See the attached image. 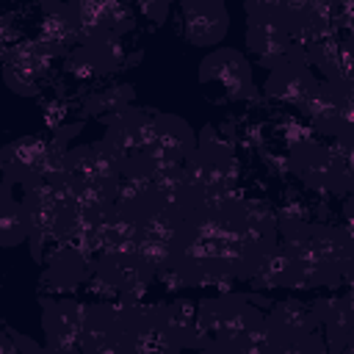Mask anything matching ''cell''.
I'll list each match as a JSON object with an SVG mask.
<instances>
[{
    "mask_svg": "<svg viewBox=\"0 0 354 354\" xmlns=\"http://www.w3.org/2000/svg\"><path fill=\"white\" fill-rule=\"evenodd\" d=\"M3 169L8 183H41V180H61L66 171V155L64 149L41 136H22L11 144L0 147Z\"/></svg>",
    "mask_w": 354,
    "mask_h": 354,
    "instance_id": "1",
    "label": "cell"
},
{
    "mask_svg": "<svg viewBox=\"0 0 354 354\" xmlns=\"http://www.w3.org/2000/svg\"><path fill=\"white\" fill-rule=\"evenodd\" d=\"M199 86L213 102H235L243 100L252 88V66L243 53L221 47L213 50L199 64Z\"/></svg>",
    "mask_w": 354,
    "mask_h": 354,
    "instance_id": "2",
    "label": "cell"
},
{
    "mask_svg": "<svg viewBox=\"0 0 354 354\" xmlns=\"http://www.w3.org/2000/svg\"><path fill=\"white\" fill-rule=\"evenodd\" d=\"M3 61V83L19 94V97H36L41 94L55 55L39 41V39H19L6 50Z\"/></svg>",
    "mask_w": 354,
    "mask_h": 354,
    "instance_id": "3",
    "label": "cell"
},
{
    "mask_svg": "<svg viewBox=\"0 0 354 354\" xmlns=\"http://www.w3.org/2000/svg\"><path fill=\"white\" fill-rule=\"evenodd\" d=\"M183 36L194 47H213L227 33V8L221 0H183L180 11Z\"/></svg>",
    "mask_w": 354,
    "mask_h": 354,
    "instance_id": "4",
    "label": "cell"
},
{
    "mask_svg": "<svg viewBox=\"0 0 354 354\" xmlns=\"http://www.w3.org/2000/svg\"><path fill=\"white\" fill-rule=\"evenodd\" d=\"M66 8L75 19L80 39L88 41L111 39L127 19L124 0H72Z\"/></svg>",
    "mask_w": 354,
    "mask_h": 354,
    "instance_id": "5",
    "label": "cell"
},
{
    "mask_svg": "<svg viewBox=\"0 0 354 354\" xmlns=\"http://www.w3.org/2000/svg\"><path fill=\"white\" fill-rule=\"evenodd\" d=\"M44 332L50 351H80L83 348V326H86V307L58 299L50 301L44 310Z\"/></svg>",
    "mask_w": 354,
    "mask_h": 354,
    "instance_id": "6",
    "label": "cell"
},
{
    "mask_svg": "<svg viewBox=\"0 0 354 354\" xmlns=\"http://www.w3.org/2000/svg\"><path fill=\"white\" fill-rule=\"evenodd\" d=\"M315 77L310 72V66L304 61H279L277 66H271L268 80H266V94L277 102L285 105H304V100L315 91Z\"/></svg>",
    "mask_w": 354,
    "mask_h": 354,
    "instance_id": "7",
    "label": "cell"
},
{
    "mask_svg": "<svg viewBox=\"0 0 354 354\" xmlns=\"http://www.w3.org/2000/svg\"><path fill=\"white\" fill-rule=\"evenodd\" d=\"M315 313L299 301H282L271 310V315H266V324H268V332L277 340H299V337H307L313 335V326H315Z\"/></svg>",
    "mask_w": 354,
    "mask_h": 354,
    "instance_id": "8",
    "label": "cell"
},
{
    "mask_svg": "<svg viewBox=\"0 0 354 354\" xmlns=\"http://www.w3.org/2000/svg\"><path fill=\"white\" fill-rule=\"evenodd\" d=\"M80 39L77 28H75V19L69 14V8L64 6H53L47 8L41 25H39V41L53 53V55H64L75 47V41Z\"/></svg>",
    "mask_w": 354,
    "mask_h": 354,
    "instance_id": "9",
    "label": "cell"
},
{
    "mask_svg": "<svg viewBox=\"0 0 354 354\" xmlns=\"http://www.w3.org/2000/svg\"><path fill=\"white\" fill-rule=\"evenodd\" d=\"M28 238H30V227H28V218H25L22 196H14L8 191L6 199L0 202V249L19 246Z\"/></svg>",
    "mask_w": 354,
    "mask_h": 354,
    "instance_id": "10",
    "label": "cell"
},
{
    "mask_svg": "<svg viewBox=\"0 0 354 354\" xmlns=\"http://www.w3.org/2000/svg\"><path fill=\"white\" fill-rule=\"evenodd\" d=\"M119 88H102V91H97L91 100H86V108H91L94 113H105V111L119 113L127 105V94H122Z\"/></svg>",
    "mask_w": 354,
    "mask_h": 354,
    "instance_id": "11",
    "label": "cell"
},
{
    "mask_svg": "<svg viewBox=\"0 0 354 354\" xmlns=\"http://www.w3.org/2000/svg\"><path fill=\"white\" fill-rule=\"evenodd\" d=\"M19 39H22V33H19L17 19H14L11 14H3V17H0V58H3L6 50H8L11 44H17Z\"/></svg>",
    "mask_w": 354,
    "mask_h": 354,
    "instance_id": "12",
    "label": "cell"
},
{
    "mask_svg": "<svg viewBox=\"0 0 354 354\" xmlns=\"http://www.w3.org/2000/svg\"><path fill=\"white\" fill-rule=\"evenodd\" d=\"M47 108H50V111H47L44 116H47L50 127H58V124L66 119V102H64V100H53V102H47Z\"/></svg>",
    "mask_w": 354,
    "mask_h": 354,
    "instance_id": "13",
    "label": "cell"
},
{
    "mask_svg": "<svg viewBox=\"0 0 354 354\" xmlns=\"http://www.w3.org/2000/svg\"><path fill=\"white\" fill-rule=\"evenodd\" d=\"M8 191H11V183H8V180H3V183H0V202L6 199V194H8Z\"/></svg>",
    "mask_w": 354,
    "mask_h": 354,
    "instance_id": "14",
    "label": "cell"
},
{
    "mask_svg": "<svg viewBox=\"0 0 354 354\" xmlns=\"http://www.w3.org/2000/svg\"><path fill=\"white\" fill-rule=\"evenodd\" d=\"M6 180V169H3V158H0V183Z\"/></svg>",
    "mask_w": 354,
    "mask_h": 354,
    "instance_id": "15",
    "label": "cell"
},
{
    "mask_svg": "<svg viewBox=\"0 0 354 354\" xmlns=\"http://www.w3.org/2000/svg\"><path fill=\"white\" fill-rule=\"evenodd\" d=\"M147 3H169V0H147Z\"/></svg>",
    "mask_w": 354,
    "mask_h": 354,
    "instance_id": "16",
    "label": "cell"
}]
</instances>
